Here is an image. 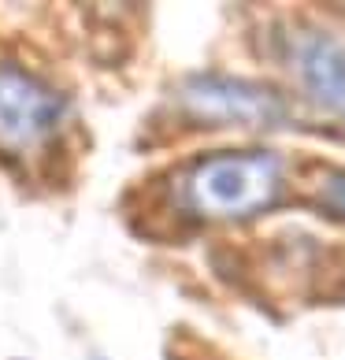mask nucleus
Here are the masks:
<instances>
[{"mask_svg": "<svg viewBox=\"0 0 345 360\" xmlns=\"http://www.w3.org/2000/svg\"><path fill=\"white\" fill-rule=\"evenodd\" d=\"M282 190V160L271 149L211 153L182 175V208L204 223H237L271 208Z\"/></svg>", "mask_w": 345, "mask_h": 360, "instance_id": "1", "label": "nucleus"}, {"mask_svg": "<svg viewBox=\"0 0 345 360\" xmlns=\"http://www.w3.org/2000/svg\"><path fill=\"white\" fill-rule=\"evenodd\" d=\"M63 104L56 89L37 82L22 68L0 63V153L22 156L37 149L60 123Z\"/></svg>", "mask_w": 345, "mask_h": 360, "instance_id": "2", "label": "nucleus"}, {"mask_svg": "<svg viewBox=\"0 0 345 360\" xmlns=\"http://www.w3.org/2000/svg\"><path fill=\"white\" fill-rule=\"evenodd\" d=\"M182 108L201 123H245L268 127L286 115V104L275 89L242 82V78L197 75L182 86Z\"/></svg>", "mask_w": 345, "mask_h": 360, "instance_id": "3", "label": "nucleus"}, {"mask_svg": "<svg viewBox=\"0 0 345 360\" xmlns=\"http://www.w3.org/2000/svg\"><path fill=\"white\" fill-rule=\"evenodd\" d=\"M289 52H294V68L304 89L327 112L345 115V41L327 30H301Z\"/></svg>", "mask_w": 345, "mask_h": 360, "instance_id": "4", "label": "nucleus"}, {"mask_svg": "<svg viewBox=\"0 0 345 360\" xmlns=\"http://www.w3.org/2000/svg\"><path fill=\"white\" fill-rule=\"evenodd\" d=\"M320 208L334 219H345V171H327V182L320 190Z\"/></svg>", "mask_w": 345, "mask_h": 360, "instance_id": "5", "label": "nucleus"}]
</instances>
